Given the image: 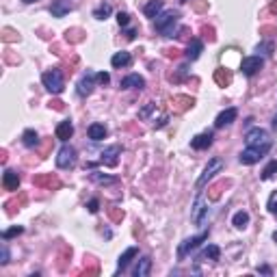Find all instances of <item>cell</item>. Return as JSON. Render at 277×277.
<instances>
[{
  "label": "cell",
  "mask_w": 277,
  "mask_h": 277,
  "mask_svg": "<svg viewBox=\"0 0 277 277\" xmlns=\"http://www.w3.org/2000/svg\"><path fill=\"white\" fill-rule=\"evenodd\" d=\"M178 18H180V13L178 11H162L158 18L154 20V29L160 32L162 37H173V32H176V26H178Z\"/></svg>",
  "instance_id": "cell-1"
},
{
  "label": "cell",
  "mask_w": 277,
  "mask_h": 277,
  "mask_svg": "<svg viewBox=\"0 0 277 277\" xmlns=\"http://www.w3.org/2000/svg\"><path fill=\"white\" fill-rule=\"evenodd\" d=\"M41 83H43V87H46V89L50 91L52 95H59V93H63V89H65L63 72H61V69H57V67L48 69V72L41 76Z\"/></svg>",
  "instance_id": "cell-2"
},
{
  "label": "cell",
  "mask_w": 277,
  "mask_h": 277,
  "mask_svg": "<svg viewBox=\"0 0 277 277\" xmlns=\"http://www.w3.org/2000/svg\"><path fill=\"white\" fill-rule=\"evenodd\" d=\"M245 143H247V148H262V145H273V141H271L267 130L256 126L245 134Z\"/></svg>",
  "instance_id": "cell-3"
},
{
  "label": "cell",
  "mask_w": 277,
  "mask_h": 277,
  "mask_svg": "<svg viewBox=\"0 0 277 277\" xmlns=\"http://www.w3.org/2000/svg\"><path fill=\"white\" fill-rule=\"evenodd\" d=\"M273 148V145H262V148H247L241 152V156H238V160L243 162V165H256L264 158V156L269 154V150Z\"/></svg>",
  "instance_id": "cell-4"
},
{
  "label": "cell",
  "mask_w": 277,
  "mask_h": 277,
  "mask_svg": "<svg viewBox=\"0 0 277 277\" xmlns=\"http://www.w3.org/2000/svg\"><path fill=\"white\" fill-rule=\"evenodd\" d=\"M76 158H78L76 150L69 143H63V148L59 150V154H57V167L59 169H72L76 165Z\"/></svg>",
  "instance_id": "cell-5"
},
{
  "label": "cell",
  "mask_w": 277,
  "mask_h": 277,
  "mask_svg": "<svg viewBox=\"0 0 277 277\" xmlns=\"http://www.w3.org/2000/svg\"><path fill=\"white\" fill-rule=\"evenodd\" d=\"M221 169H223V160H221V158H213V160H210L208 167H206L204 173L199 176V180H197V191H202V188H204L210 180H213L216 173H221Z\"/></svg>",
  "instance_id": "cell-6"
},
{
  "label": "cell",
  "mask_w": 277,
  "mask_h": 277,
  "mask_svg": "<svg viewBox=\"0 0 277 277\" xmlns=\"http://www.w3.org/2000/svg\"><path fill=\"white\" fill-rule=\"evenodd\" d=\"M208 234H210V230L208 232H202V234H197V236H191V238H186V241L180 245V249H178V256H180V260L186 256L188 251H193V249H197L199 245H202L204 241H208Z\"/></svg>",
  "instance_id": "cell-7"
},
{
  "label": "cell",
  "mask_w": 277,
  "mask_h": 277,
  "mask_svg": "<svg viewBox=\"0 0 277 277\" xmlns=\"http://www.w3.org/2000/svg\"><path fill=\"white\" fill-rule=\"evenodd\" d=\"M95 80H97V74L93 72H85L83 74V78L78 80V95L80 97H87V95H91V91H93V87H95Z\"/></svg>",
  "instance_id": "cell-8"
},
{
  "label": "cell",
  "mask_w": 277,
  "mask_h": 277,
  "mask_svg": "<svg viewBox=\"0 0 277 277\" xmlns=\"http://www.w3.org/2000/svg\"><path fill=\"white\" fill-rule=\"evenodd\" d=\"M206 215H208V206H206V202L202 199V195H197V197H195V204H193V210H191V221L195 225H202Z\"/></svg>",
  "instance_id": "cell-9"
},
{
  "label": "cell",
  "mask_w": 277,
  "mask_h": 277,
  "mask_svg": "<svg viewBox=\"0 0 277 277\" xmlns=\"http://www.w3.org/2000/svg\"><path fill=\"white\" fill-rule=\"evenodd\" d=\"M262 65H264V61L260 57H245L241 61V72L245 76H256L262 69Z\"/></svg>",
  "instance_id": "cell-10"
},
{
  "label": "cell",
  "mask_w": 277,
  "mask_h": 277,
  "mask_svg": "<svg viewBox=\"0 0 277 277\" xmlns=\"http://www.w3.org/2000/svg\"><path fill=\"white\" fill-rule=\"evenodd\" d=\"M238 117V111L234 106H230V108H225V111H221L219 115H216L215 119V128H225V126H230V123H234V119Z\"/></svg>",
  "instance_id": "cell-11"
},
{
  "label": "cell",
  "mask_w": 277,
  "mask_h": 277,
  "mask_svg": "<svg viewBox=\"0 0 277 277\" xmlns=\"http://www.w3.org/2000/svg\"><path fill=\"white\" fill-rule=\"evenodd\" d=\"M119 154H122V148H119V145H111V148H106L100 154V162L102 165H108V167H115Z\"/></svg>",
  "instance_id": "cell-12"
},
{
  "label": "cell",
  "mask_w": 277,
  "mask_h": 277,
  "mask_svg": "<svg viewBox=\"0 0 277 277\" xmlns=\"http://www.w3.org/2000/svg\"><path fill=\"white\" fill-rule=\"evenodd\" d=\"M122 89H143L145 87V78L139 74H130L126 78H122V83H119Z\"/></svg>",
  "instance_id": "cell-13"
},
{
  "label": "cell",
  "mask_w": 277,
  "mask_h": 277,
  "mask_svg": "<svg viewBox=\"0 0 277 277\" xmlns=\"http://www.w3.org/2000/svg\"><path fill=\"white\" fill-rule=\"evenodd\" d=\"M111 65L115 69H122V67H130L132 65V54L126 52V50H122V52H115L113 54V59H111Z\"/></svg>",
  "instance_id": "cell-14"
},
{
  "label": "cell",
  "mask_w": 277,
  "mask_h": 277,
  "mask_svg": "<svg viewBox=\"0 0 277 277\" xmlns=\"http://www.w3.org/2000/svg\"><path fill=\"white\" fill-rule=\"evenodd\" d=\"M213 139H215L213 132H202L195 139H191V148L193 150H208L210 145H213Z\"/></svg>",
  "instance_id": "cell-15"
},
{
  "label": "cell",
  "mask_w": 277,
  "mask_h": 277,
  "mask_svg": "<svg viewBox=\"0 0 277 277\" xmlns=\"http://www.w3.org/2000/svg\"><path fill=\"white\" fill-rule=\"evenodd\" d=\"M72 134H74V123L69 122V119H65V122H61L57 126V139L63 141V143H67V141L72 139Z\"/></svg>",
  "instance_id": "cell-16"
},
{
  "label": "cell",
  "mask_w": 277,
  "mask_h": 277,
  "mask_svg": "<svg viewBox=\"0 0 277 277\" xmlns=\"http://www.w3.org/2000/svg\"><path fill=\"white\" fill-rule=\"evenodd\" d=\"M139 253V249L137 247H128L126 251L119 256V260H117V273H122V271H126L128 269V264L132 262V258Z\"/></svg>",
  "instance_id": "cell-17"
},
{
  "label": "cell",
  "mask_w": 277,
  "mask_h": 277,
  "mask_svg": "<svg viewBox=\"0 0 277 277\" xmlns=\"http://www.w3.org/2000/svg\"><path fill=\"white\" fill-rule=\"evenodd\" d=\"M2 186L7 188V191H18V188H20V176L15 171L7 169L2 173Z\"/></svg>",
  "instance_id": "cell-18"
},
{
  "label": "cell",
  "mask_w": 277,
  "mask_h": 277,
  "mask_svg": "<svg viewBox=\"0 0 277 277\" xmlns=\"http://www.w3.org/2000/svg\"><path fill=\"white\" fill-rule=\"evenodd\" d=\"M150 271H152V258H150V256H143V258H141L139 262H137V267H134L132 275H134V277H148Z\"/></svg>",
  "instance_id": "cell-19"
},
{
  "label": "cell",
  "mask_w": 277,
  "mask_h": 277,
  "mask_svg": "<svg viewBox=\"0 0 277 277\" xmlns=\"http://www.w3.org/2000/svg\"><path fill=\"white\" fill-rule=\"evenodd\" d=\"M202 52H204V43L199 41V39H193L191 43H188V48H186V59L188 61H197L199 57H202Z\"/></svg>",
  "instance_id": "cell-20"
},
{
  "label": "cell",
  "mask_w": 277,
  "mask_h": 277,
  "mask_svg": "<svg viewBox=\"0 0 277 277\" xmlns=\"http://www.w3.org/2000/svg\"><path fill=\"white\" fill-rule=\"evenodd\" d=\"M143 13L148 15V18L156 20L162 13V0H150V2L143 7Z\"/></svg>",
  "instance_id": "cell-21"
},
{
  "label": "cell",
  "mask_w": 277,
  "mask_h": 277,
  "mask_svg": "<svg viewBox=\"0 0 277 277\" xmlns=\"http://www.w3.org/2000/svg\"><path fill=\"white\" fill-rule=\"evenodd\" d=\"M89 178L93 180L95 184H102V186H108V184H117V178L115 176H106V173H100V171H91Z\"/></svg>",
  "instance_id": "cell-22"
},
{
  "label": "cell",
  "mask_w": 277,
  "mask_h": 277,
  "mask_svg": "<svg viewBox=\"0 0 277 277\" xmlns=\"http://www.w3.org/2000/svg\"><path fill=\"white\" fill-rule=\"evenodd\" d=\"M72 11V4H67L65 0H57V2L50 7V13L54 15V18H63L65 13H69Z\"/></svg>",
  "instance_id": "cell-23"
},
{
  "label": "cell",
  "mask_w": 277,
  "mask_h": 277,
  "mask_svg": "<svg viewBox=\"0 0 277 277\" xmlns=\"http://www.w3.org/2000/svg\"><path fill=\"white\" fill-rule=\"evenodd\" d=\"M87 134H89L91 141H102L106 137V128L102 126V123H91L89 130H87Z\"/></svg>",
  "instance_id": "cell-24"
},
{
  "label": "cell",
  "mask_w": 277,
  "mask_h": 277,
  "mask_svg": "<svg viewBox=\"0 0 277 277\" xmlns=\"http://www.w3.org/2000/svg\"><path fill=\"white\" fill-rule=\"evenodd\" d=\"M232 225H234L236 230H245V227L249 225V213H245V210H238V213L232 216Z\"/></svg>",
  "instance_id": "cell-25"
},
{
  "label": "cell",
  "mask_w": 277,
  "mask_h": 277,
  "mask_svg": "<svg viewBox=\"0 0 277 277\" xmlns=\"http://www.w3.org/2000/svg\"><path fill=\"white\" fill-rule=\"evenodd\" d=\"M22 143L26 145V148H37L39 145V134L35 132V130H24V134H22Z\"/></svg>",
  "instance_id": "cell-26"
},
{
  "label": "cell",
  "mask_w": 277,
  "mask_h": 277,
  "mask_svg": "<svg viewBox=\"0 0 277 277\" xmlns=\"http://www.w3.org/2000/svg\"><path fill=\"white\" fill-rule=\"evenodd\" d=\"M219 258H221V249L216 245H208L199 253V260H219Z\"/></svg>",
  "instance_id": "cell-27"
},
{
  "label": "cell",
  "mask_w": 277,
  "mask_h": 277,
  "mask_svg": "<svg viewBox=\"0 0 277 277\" xmlns=\"http://www.w3.org/2000/svg\"><path fill=\"white\" fill-rule=\"evenodd\" d=\"M111 13H113V7H111V4H100V7L93 11V18H95V20H106Z\"/></svg>",
  "instance_id": "cell-28"
},
{
  "label": "cell",
  "mask_w": 277,
  "mask_h": 277,
  "mask_svg": "<svg viewBox=\"0 0 277 277\" xmlns=\"http://www.w3.org/2000/svg\"><path fill=\"white\" fill-rule=\"evenodd\" d=\"M275 173H277V160H271L269 165L262 169V173H260V178H262V180H271V178H273Z\"/></svg>",
  "instance_id": "cell-29"
},
{
  "label": "cell",
  "mask_w": 277,
  "mask_h": 277,
  "mask_svg": "<svg viewBox=\"0 0 277 277\" xmlns=\"http://www.w3.org/2000/svg\"><path fill=\"white\" fill-rule=\"evenodd\" d=\"M22 232H24V227H22V225H13V227H9V230L2 232V238H4V241H9V238L22 234Z\"/></svg>",
  "instance_id": "cell-30"
},
{
  "label": "cell",
  "mask_w": 277,
  "mask_h": 277,
  "mask_svg": "<svg viewBox=\"0 0 277 277\" xmlns=\"http://www.w3.org/2000/svg\"><path fill=\"white\" fill-rule=\"evenodd\" d=\"M267 208H269V213L277 216V191L271 193V197H269V202H267Z\"/></svg>",
  "instance_id": "cell-31"
},
{
  "label": "cell",
  "mask_w": 277,
  "mask_h": 277,
  "mask_svg": "<svg viewBox=\"0 0 277 277\" xmlns=\"http://www.w3.org/2000/svg\"><path fill=\"white\" fill-rule=\"evenodd\" d=\"M117 24L122 26V29H126V26L130 24V15L126 13V11H119L117 13Z\"/></svg>",
  "instance_id": "cell-32"
},
{
  "label": "cell",
  "mask_w": 277,
  "mask_h": 277,
  "mask_svg": "<svg viewBox=\"0 0 277 277\" xmlns=\"http://www.w3.org/2000/svg\"><path fill=\"white\" fill-rule=\"evenodd\" d=\"M9 262V249L7 245H2L0 247V264H7Z\"/></svg>",
  "instance_id": "cell-33"
},
{
  "label": "cell",
  "mask_w": 277,
  "mask_h": 277,
  "mask_svg": "<svg viewBox=\"0 0 277 277\" xmlns=\"http://www.w3.org/2000/svg\"><path fill=\"white\" fill-rule=\"evenodd\" d=\"M97 83H100V85H108V83H111V76H108L106 72H100V74H97Z\"/></svg>",
  "instance_id": "cell-34"
},
{
  "label": "cell",
  "mask_w": 277,
  "mask_h": 277,
  "mask_svg": "<svg viewBox=\"0 0 277 277\" xmlns=\"http://www.w3.org/2000/svg\"><path fill=\"white\" fill-rule=\"evenodd\" d=\"M87 208H89V213H97V208H100V204H97V199H91L89 204H87Z\"/></svg>",
  "instance_id": "cell-35"
},
{
  "label": "cell",
  "mask_w": 277,
  "mask_h": 277,
  "mask_svg": "<svg viewBox=\"0 0 277 277\" xmlns=\"http://www.w3.org/2000/svg\"><path fill=\"white\" fill-rule=\"evenodd\" d=\"M258 273H262V275H273V271H271L269 267H258Z\"/></svg>",
  "instance_id": "cell-36"
},
{
  "label": "cell",
  "mask_w": 277,
  "mask_h": 277,
  "mask_svg": "<svg viewBox=\"0 0 277 277\" xmlns=\"http://www.w3.org/2000/svg\"><path fill=\"white\" fill-rule=\"evenodd\" d=\"M126 37H128V39H134V37H137V31H134V29H128V31H126Z\"/></svg>",
  "instance_id": "cell-37"
},
{
  "label": "cell",
  "mask_w": 277,
  "mask_h": 277,
  "mask_svg": "<svg viewBox=\"0 0 277 277\" xmlns=\"http://www.w3.org/2000/svg\"><path fill=\"white\" fill-rule=\"evenodd\" d=\"M273 128H275V130H277V115H275V117H273Z\"/></svg>",
  "instance_id": "cell-38"
},
{
  "label": "cell",
  "mask_w": 277,
  "mask_h": 277,
  "mask_svg": "<svg viewBox=\"0 0 277 277\" xmlns=\"http://www.w3.org/2000/svg\"><path fill=\"white\" fill-rule=\"evenodd\" d=\"M273 241H275V243H277V230H275V232H273Z\"/></svg>",
  "instance_id": "cell-39"
},
{
  "label": "cell",
  "mask_w": 277,
  "mask_h": 277,
  "mask_svg": "<svg viewBox=\"0 0 277 277\" xmlns=\"http://www.w3.org/2000/svg\"><path fill=\"white\" fill-rule=\"evenodd\" d=\"M22 2H26V4H31V2H35V0H22Z\"/></svg>",
  "instance_id": "cell-40"
},
{
  "label": "cell",
  "mask_w": 277,
  "mask_h": 277,
  "mask_svg": "<svg viewBox=\"0 0 277 277\" xmlns=\"http://www.w3.org/2000/svg\"><path fill=\"white\" fill-rule=\"evenodd\" d=\"M180 2H188V0H180Z\"/></svg>",
  "instance_id": "cell-41"
}]
</instances>
